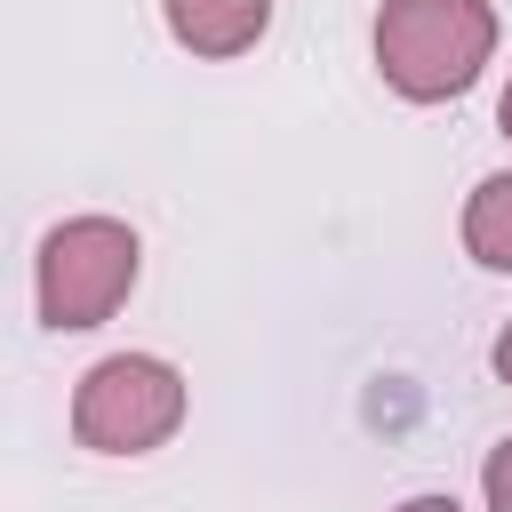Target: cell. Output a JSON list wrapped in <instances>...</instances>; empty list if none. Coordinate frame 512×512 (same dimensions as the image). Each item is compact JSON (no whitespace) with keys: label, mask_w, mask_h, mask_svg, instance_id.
<instances>
[{"label":"cell","mask_w":512,"mask_h":512,"mask_svg":"<svg viewBox=\"0 0 512 512\" xmlns=\"http://www.w3.org/2000/svg\"><path fill=\"white\" fill-rule=\"evenodd\" d=\"M496 48L488 0H384L376 16V64L408 104L464 96Z\"/></svg>","instance_id":"6da1fadb"},{"label":"cell","mask_w":512,"mask_h":512,"mask_svg":"<svg viewBox=\"0 0 512 512\" xmlns=\"http://www.w3.org/2000/svg\"><path fill=\"white\" fill-rule=\"evenodd\" d=\"M184 424V376L152 352H112L72 392V432L96 456H144Z\"/></svg>","instance_id":"7a4b0ae2"},{"label":"cell","mask_w":512,"mask_h":512,"mask_svg":"<svg viewBox=\"0 0 512 512\" xmlns=\"http://www.w3.org/2000/svg\"><path fill=\"white\" fill-rule=\"evenodd\" d=\"M136 288V232L112 216H72L40 240V320L48 328H96Z\"/></svg>","instance_id":"3957f363"},{"label":"cell","mask_w":512,"mask_h":512,"mask_svg":"<svg viewBox=\"0 0 512 512\" xmlns=\"http://www.w3.org/2000/svg\"><path fill=\"white\" fill-rule=\"evenodd\" d=\"M272 24V0H168V32L192 56H240Z\"/></svg>","instance_id":"277c9868"},{"label":"cell","mask_w":512,"mask_h":512,"mask_svg":"<svg viewBox=\"0 0 512 512\" xmlns=\"http://www.w3.org/2000/svg\"><path fill=\"white\" fill-rule=\"evenodd\" d=\"M464 248L488 264V272H512V176H488L464 208Z\"/></svg>","instance_id":"5b68a950"},{"label":"cell","mask_w":512,"mask_h":512,"mask_svg":"<svg viewBox=\"0 0 512 512\" xmlns=\"http://www.w3.org/2000/svg\"><path fill=\"white\" fill-rule=\"evenodd\" d=\"M480 488H488V512H512V440L488 456V472H480Z\"/></svg>","instance_id":"8992f818"},{"label":"cell","mask_w":512,"mask_h":512,"mask_svg":"<svg viewBox=\"0 0 512 512\" xmlns=\"http://www.w3.org/2000/svg\"><path fill=\"white\" fill-rule=\"evenodd\" d=\"M400 512H456V496H408Z\"/></svg>","instance_id":"52a82bcc"},{"label":"cell","mask_w":512,"mask_h":512,"mask_svg":"<svg viewBox=\"0 0 512 512\" xmlns=\"http://www.w3.org/2000/svg\"><path fill=\"white\" fill-rule=\"evenodd\" d=\"M496 376H504V384H512V328H504V336H496Z\"/></svg>","instance_id":"ba28073f"},{"label":"cell","mask_w":512,"mask_h":512,"mask_svg":"<svg viewBox=\"0 0 512 512\" xmlns=\"http://www.w3.org/2000/svg\"><path fill=\"white\" fill-rule=\"evenodd\" d=\"M504 136H512V88H504Z\"/></svg>","instance_id":"9c48e42d"}]
</instances>
